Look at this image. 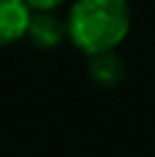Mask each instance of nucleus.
I'll use <instances>...</instances> for the list:
<instances>
[{
    "label": "nucleus",
    "instance_id": "3",
    "mask_svg": "<svg viewBox=\"0 0 155 157\" xmlns=\"http://www.w3.org/2000/svg\"><path fill=\"white\" fill-rule=\"evenodd\" d=\"M28 39L39 50H55L64 39H68L66 18H60L55 12H32Z\"/></svg>",
    "mask_w": 155,
    "mask_h": 157
},
{
    "label": "nucleus",
    "instance_id": "5",
    "mask_svg": "<svg viewBox=\"0 0 155 157\" xmlns=\"http://www.w3.org/2000/svg\"><path fill=\"white\" fill-rule=\"evenodd\" d=\"M32 12H57L66 0H25Z\"/></svg>",
    "mask_w": 155,
    "mask_h": 157
},
{
    "label": "nucleus",
    "instance_id": "2",
    "mask_svg": "<svg viewBox=\"0 0 155 157\" xmlns=\"http://www.w3.org/2000/svg\"><path fill=\"white\" fill-rule=\"evenodd\" d=\"M32 9L25 0H0V48L28 36Z\"/></svg>",
    "mask_w": 155,
    "mask_h": 157
},
{
    "label": "nucleus",
    "instance_id": "1",
    "mask_svg": "<svg viewBox=\"0 0 155 157\" xmlns=\"http://www.w3.org/2000/svg\"><path fill=\"white\" fill-rule=\"evenodd\" d=\"M132 14L128 0H76L66 14V32L82 55L112 52L130 32Z\"/></svg>",
    "mask_w": 155,
    "mask_h": 157
},
{
    "label": "nucleus",
    "instance_id": "4",
    "mask_svg": "<svg viewBox=\"0 0 155 157\" xmlns=\"http://www.w3.org/2000/svg\"><path fill=\"white\" fill-rule=\"evenodd\" d=\"M123 75H126L123 59L116 55L114 50L89 57V78L98 86H105V89L119 86L123 82Z\"/></svg>",
    "mask_w": 155,
    "mask_h": 157
}]
</instances>
